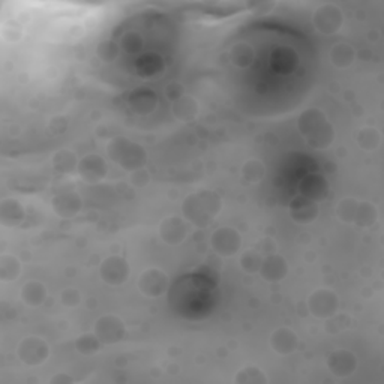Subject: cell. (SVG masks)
<instances>
[{
	"label": "cell",
	"mask_w": 384,
	"mask_h": 384,
	"mask_svg": "<svg viewBox=\"0 0 384 384\" xmlns=\"http://www.w3.org/2000/svg\"><path fill=\"white\" fill-rule=\"evenodd\" d=\"M15 260L12 258V257H2V263H0V273H2V279H5V281H11L12 278H15V275H17V272H14L12 270V263H14Z\"/></svg>",
	"instance_id": "cell-2"
},
{
	"label": "cell",
	"mask_w": 384,
	"mask_h": 384,
	"mask_svg": "<svg viewBox=\"0 0 384 384\" xmlns=\"http://www.w3.org/2000/svg\"><path fill=\"white\" fill-rule=\"evenodd\" d=\"M36 285H38L36 282H29V284L24 287V290H23V299H24L27 303H30V305H36V303H39L41 299H42V294L39 296L38 293H44V290H42L41 285L36 288Z\"/></svg>",
	"instance_id": "cell-1"
}]
</instances>
